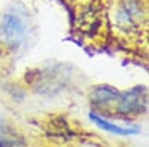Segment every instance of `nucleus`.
I'll return each instance as SVG.
<instances>
[{"mask_svg": "<svg viewBox=\"0 0 149 147\" xmlns=\"http://www.w3.org/2000/svg\"><path fill=\"white\" fill-rule=\"evenodd\" d=\"M115 23L122 33L134 34L146 29V15L136 0H123L117 5Z\"/></svg>", "mask_w": 149, "mask_h": 147, "instance_id": "obj_1", "label": "nucleus"}, {"mask_svg": "<svg viewBox=\"0 0 149 147\" xmlns=\"http://www.w3.org/2000/svg\"><path fill=\"white\" fill-rule=\"evenodd\" d=\"M26 36V24L15 13H7L0 23V41L3 44L15 47L21 44Z\"/></svg>", "mask_w": 149, "mask_h": 147, "instance_id": "obj_2", "label": "nucleus"}, {"mask_svg": "<svg viewBox=\"0 0 149 147\" xmlns=\"http://www.w3.org/2000/svg\"><path fill=\"white\" fill-rule=\"evenodd\" d=\"M89 118H91V121H94L97 126H101L102 129H105V131H109V132H113V134H120V136H128V134L138 132V128H134V129H131V128H120V126L113 125V123L102 120L101 116H97V115H94V113H91V115H89Z\"/></svg>", "mask_w": 149, "mask_h": 147, "instance_id": "obj_3", "label": "nucleus"}]
</instances>
